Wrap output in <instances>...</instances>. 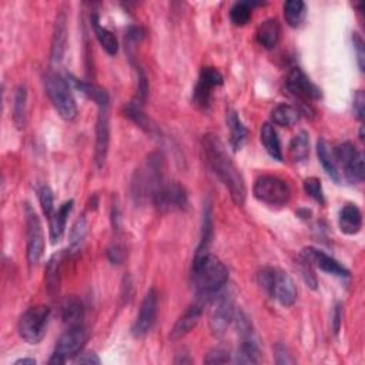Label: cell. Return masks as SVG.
Segmentation results:
<instances>
[{
	"label": "cell",
	"mask_w": 365,
	"mask_h": 365,
	"mask_svg": "<svg viewBox=\"0 0 365 365\" xmlns=\"http://www.w3.org/2000/svg\"><path fill=\"white\" fill-rule=\"evenodd\" d=\"M87 329L81 325L69 327L56 343L49 364H65L68 359L77 357L87 343Z\"/></svg>",
	"instance_id": "9c48e42d"
},
{
	"label": "cell",
	"mask_w": 365,
	"mask_h": 365,
	"mask_svg": "<svg viewBox=\"0 0 365 365\" xmlns=\"http://www.w3.org/2000/svg\"><path fill=\"white\" fill-rule=\"evenodd\" d=\"M50 314V309L43 304L27 309L17 323L20 339L29 344H39L47 332Z\"/></svg>",
	"instance_id": "8992f818"
},
{
	"label": "cell",
	"mask_w": 365,
	"mask_h": 365,
	"mask_svg": "<svg viewBox=\"0 0 365 365\" xmlns=\"http://www.w3.org/2000/svg\"><path fill=\"white\" fill-rule=\"evenodd\" d=\"M234 314L235 307L231 293L222 290L215 297V304H212V310L210 316V329L212 336L217 339L223 337L234 320Z\"/></svg>",
	"instance_id": "7c38bea8"
},
{
	"label": "cell",
	"mask_w": 365,
	"mask_h": 365,
	"mask_svg": "<svg viewBox=\"0 0 365 365\" xmlns=\"http://www.w3.org/2000/svg\"><path fill=\"white\" fill-rule=\"evenodd\" d=\"M73 205H75L73 200L65 201L62 205L57 208V211L53 212V216L49 219V222H50V240H52L53 244L59 242L65 235L66 223H68V219H69L70 212L73 210Z\"/></svg>",
	"instance_id": "603a6c76"
},
{
	"label": "cell",
	"mask_w": 365,
	"mask_h": 365,
	"mask_svg": "<svg viewBox=\"0 0 365 365\" xmlns=\"http://www.w3.org/2000/svg\"><path fill=\"white\" fill-rule=\"evenodd\" d=\"M90 22H91V27H93V32H95L100 46L104 49V52L109 56H116L117 52H118V42H117L116 36L110 32V30H107L104 26L100 24V19H99L98 13L91 15Z\"/></svg>",
	"instance_id": "f546056e"
},
{
	"label": "cell",
	"mask_w": 365,
	"mask_h": 365,
	"mask_svg": "<svg viewBox=\"0 0 365 365\" xmlns=\"http://www.w3.org/2000/svg\"><path fill=\"white\" fill-rule=\"evenodd\" d=\"M287 90L290 91V95H293L295 99H298L301 102L302 106L309 107L310 110H313L310 107L311 102L320 100L323 93H321V88L314 84L310 77L304 73L300 68H294L286 81Z\"/></svg>",
	"instance_id": "5bb4252c"
},
{
	"label": "cell",
	"mask_w": 365,
	"mask_h": 365,
	"mask_svg": "<svg viewBox=\"0 0 365 365\" xmlns=\"http://www.w3.org/2000/svg\"><path fill=\"white\" fill-rule=\"evenodd\" d=\"M110 147V114L109 107H99L96 120V144H95V163L99 170L106 164Z\"/></svg>",
	"instance_id": "ac0fdd59"
},
{
	"label": "cell",
	"mask_w": 365,
	"mask_h": 365,
	"mask_svg": "<svg viewBox=\"0 0 365 365\" xmlns=\"http://www.w3.org/2000/svg\"><path fill=\"white\" fill-rule=\"evenodd\" d=\"M201 316H203V302L199 301L193 304L192 307H189L186 313L177 320V323L174 324L171 329L170 339L173 341H177V340H181L182 337H186L193 328L197 327Z\"/></svg>",
	"instance_id": "44dd1931"
},
{
	"label": "cell",
	"mask_w": 365,
	"mask_h": 365,
	"mask_svg": "<svg viewBox=\"0 0 365 365\" xmlns=\"http://www.w3.org/2000/svg\"><path fill=\"white\" fill-rule=\"evenodd\" d=\"M45 90L49 96L53 107L63 120L72 121L77 116V104L73 98L70 81H68L63 76L54 72H47L43 76Z\"/></svg>",
	"instance_id": "5b68a950"
},
{
	"label": "cell",
	"mask_w": 365,
	"mask_h": 365,
	"mask_svg": "<svg viewBox=\"0 0 365 365\" xmlns=\"http://www.w3.org/2000/svg\"><path fill=\"white\" fill-rule=\"evenodd\" d=\"M151 201L160 212L182 211L189 205V196L178 181H164Z\"/></svg>",
	"instance_id": "4fadbf2b"
},
{
	"label": "cell",
	"mask_w": 365,
	"mask_h": 365,
	"mask_svg": "<svg viewBox=\"0 0 365 365\" xmlns=\"http://www.w3.org/2000/svg\"><path fill=\"white\" fill-rule=\"evenodd\" d=\"M68 79L80 91L81 95H84L91 102H95L98 107H109L110 98H109V93L103 87H100L95 83H88V81L76 79L73 76H69Z\"/></svg>",
	"instance_id": "d4e9b609"
},
{
	"label": "cell",
	"mask_w": 365,
	"mask_h": 365,
	"mask_svg": "<svg viewBox=\"0 0 365 365\" xmlns=\"http://www.w3.org/2000/svg\"><path fill=\"white\" fill-rule=\"evenodd\" d=\"M226 120H227V127L230 130L231 147L237 151V150H240L242 147V144H244V141L247 139V134H249L247 127L242 125V121L238 117L237 111L233 110V109L227 110Z\"/></svg>",
	"instance_id": "f1b7e54d"
},
{
	"label": "cell",
	"mask_w": 365,
	"mask_h": 365,
	"mask_svg": "<svg viewBox=\"0 0 365 365\" xmlns=\"http://www.w3.org/2000/svg\"><path fill=\"white\" fill-rule=\"evenodd\" d=\"M230 361V354L223 348H215L204 357L205 364H226Z\"/></svg>",
	"instance_id": "b9f144b4"
},
{
	"label": "cell",
	"mask_w": 365,
	"mask_h": 365,
	"mask_svg": "<svg viewBox=\"0 0 365 365\" xmlns=\"http://www.w3.org/2000/svg\"><path fill=\"white\" fill-rule=\"evenodd\" d=\"M258 286L274 300H277L283 307H291L297 301L298 290L290 274L274 268L264 267L257 276Z\"/></svg>",
	"instance_id": "277c9868"
},
{
	"label": "cell",
	"mask_w": 365,
	"mask_h": 365,
	"mask_svg": "<svg viewBox=\"0 0 365 365\" xmlns=\"http://www.w3.org/2000/svg\"><path fill=\"white\" fill-rule=\"evenodd\" d=\"M233 321L235 323L240 343L234 361L237 364H257L260 359V348L250 318L244 311L235 310Z\"/></svg>",
	"instance_id": "52a82bcc"
},
{
	"label": "cell",
	"mask_w": 365,
	"mask_h": 365,
	"mask_svg": "<svg viewBox=\"0 0 365 365\" xmlns=\"http://www.w3.org/2000/svg\"><path fill=\"white\" fill-rule=\"evenodd\" d=\"M223 83L224 77L216 68H203L199 80L193 88V104L197 109L207 111L211 104L212 90L220 87Z\"/></svg>",
	"instance_id": "9a60e30c"
},
{
	"label": "cell",
	"mask_w": 365,
	"mask_h": 365,
	"mask_svg": "<svg viewBox=\"0 0 365 365\" xmlns=\"http://www.w3.org/2000/svg\"><path fill=\"white\" fill-rule=\"evenodd\" d=\"M87 233H88L87 219H86L84 216H80V217L75 222V224H73V227H72V230H70V235H69V240H70V251L75 253V251H77V250L81 247V244H83V241H84Z\"/></svg>",
	"instance_id": "8d00e7d4"
},
{
	"label": "cell",
	"mask_w": 365,
	"mask_h": 365,
	"mask_svg": "<svg viewBox=\"0 0 365 365\" xmlns=\"http://www.w3.org/2000/svg\"><path fill=\"white\" fill-rule=\"evenodd\" d=\"M302 187H304V192H306V194L309 197H311L314 201H317L321 205L325 204L324 190H323V185H321L320 178H317V177L306 178L302 182Z\"/></svg>",
	"instance_id": "f35d334b"
},
{
	"label": "cell",
	"mask_w": 365,
	"mask_h": 365,
	"mask_svg": "<svg viewBox=\"0 0 365 365\" xmlns=\"http://www.w3.org/2000/svg\"><path fill=\"white\" fill-rule=\"evenodd\" d=\"M253 193L258 201L272 207H283L291 199V190L287 182L277 176L270 174L260 176L256 180Z\"/></svg>",
	"instance_id": "ba28073f"
},
{
	"label": "cell",
	"mask_w": 365,
	"mask_h": 365,
	"mask_svg": "<svg viewBox=\"0 0 365 365\" xmlns=\"http://www.w3.org/2000/svg\"><path fill=\"white\" fill-rule=\"evenodd\" d=\"M107 258L111 264H120L125 258V251L123 247L118 246V244H113L109 250H107Z\"/></svg>",
	"instance_id": "7dc6e473"
},
{
	"label": "cell",
	"mask_w": 365,
	"mask_h": 365,
	"mask_svg": "<svg viewBox=\"0 0 365 365\" xmlns=\"http://www.w3.org/2000/svg\"><path fill=\"white\" fill-rule=\"evenodd\" d=\"M157 307H159V295L155 288H150L143 301L139 310V316L136 317L133 325H132V334L136 339H144L148 336L150 331L153 329L157 318Z\"/></svg>",
	"instance_id": "2e32d148"
},
{
	"label": "cell",
	"mask_w": 365,
	"mask_h": 365,
	"mask_svg": "<svg viewBox=\"0 0 365 365\" xmlns=\"http://www.w3.org/2000/svg\"><path fill=\"white\" fill-rule=\"evenodd\" d=\"M60 314H62V320L69 327L81 325L84 318V306L79 297L69 295L62 301L60 306Z\"/></svg>",
	"instance_id": "484cf974"
},
{
	"label": "cell",
	"mask_w": 365,
	"mask_h": 365,
	"mask_svg": "<svg viewBox=\"0 0 365 365\" xmlns=\"http://www.w3.org/2000/svg\"><path fill=\"white\" fill-rule=\"evenodd\" d=\"M164 157L155 151L147 157L146 166L137 170L132 180V194L136 203L151 200L157 190L164 185Z\"/></svg>",
	"instance_id": "3957f363"
},
{
	"label": "cell",
	"mask_w": 365,
	"mask_h": 365,
	"mask_svg": "<svg viewBox=\"0 0 365 365\" xmlns=\"http://www.w3.org/2000/svg\"><path fill=\"white\" fill-rule=\"evenodd\" d=\"M343 307L341 306H337L336 310H334V316H332V328H334V332L339 334L340 332V328H341V318H343Z\"/></svg>",
	"instance_id": "681fc988"
},
{
	"label": "cell",
	"mask_w": 365,
	"mask_h": 365,
	"mask_svg": "<svg viewBox=\"0 0 365 365\" xmlns=\"http://www.w3.org/2000/svg\"><path fill=\"white\" fill-rule=\"evenodd\" d=\"M203 151L205 163L228 190L234 204L244 205L247 197L244 177L227 153L223 141L216 134H205L203 137Z\"/></svg>",
	"instance_id": "6da1fadb"
},
{
	"label": "cell",
	"mask_w": 365,
	"mask_h": 365,
	"mask_svg": "<svg viewBox=\"0 0 365 365\" xmlns=\"http://www.w3.org/2000/svg\"><path fill=\"white\" fill-rule=\"evenodd\" d=\"M22 364L35 365V364H36V359H35V358H20V359L15 361V365H22Z\"/></svg>",
	"instance_id": "f907efd6"
},
{
	"label": "cell",
	"mask_w": 365,
	"mask_h": 365,
	"mask_svg": "<svg viewBox=\"0 0 365 365\" xmlns=\"http://www.w3.org/2000/svg\"><path fill=\"white\" fill-rule=\"evenodd\" d=\"M212 238V208L210 200L205 201L203 208V224H201V240L196 250V254L207 253Z\"/></svg>",
	"instance_id": "e575fe53"
},
{
	"label": "cell",
	"mask_w": 365,
	"mask_h": 365,
	"mask_svg": "<svg viewBox=\"0 0 365 365\" xmlns=\"http://www.w3.org/2000/svg\"><path fill=\"white\" fill-rule=\"evenodd\" d=\"M27 117V88L26 86H19L15 90L13 96V121L17 129H23L26 126Z\"/></svg>",
	"instance_id": "836d02e7"
},
{
	"label": "cell",
	"mask_w": 365,
	"mask_h": 365,
	"mask_svg": "<svg viewBox=\"0 0 365 365\" xmlns=\"http://www.w3.org/2000/svg\"><path fill=\"white\" fill-rule=\"evenodd\" d=\"M317 155L318 160L324 169V171L329 176V178L336 182L341 181V173L337 166L336 159H334V153L331 151L328 143L324 139H320L317 143Z\"/></svg>",
	"instance_id": "4316f807"
},
{
	"label": "cell",
	"mask_w": 365,
	"mask_h": 365,
	"mask_svg": "<svg viewBox=\"0 0 365 365\" xmlns=\"http://www.w3.org/2000/svg\"><path fill=\"white\" fill-rule=\"evenodd\" d=\"M127 43H129V47H133V45H139L146 33H144V30L140 27V26H130L127 29Z\"/></svg>",
	"instance_id": "ee69618b"
},
{
	"label": "cell",
	"mask_w": 365,
	"mask_h": 365,
	"mask_svg": "<svg viewBox=\"0 0 365 365\" xmlns=\"http://www.w3.org/2000/svg\"><path fill=\"white\" fill-rule=\"evenodd\" d=\"M26 237L27 247L26 257L30 267L39 264L45 253V234L42 223L36 215V211L30 204H26Z\"/></svg>",
	"instance_id": "8fae6325"
},
{
	"label": "cell",
	"mask_w": 365,
	"mask_h": 365,
	"mask_svg": "<svg viewBox=\"0 0 365 365\" xmlns=\"http://www.w3.org/2000/svg\"><path fill=\"white\" fill-rule=\"evenodd\" d=\"M364 104H365V96H364V91L362 90H358L355 96H354V104H352V109H354V114L358 120H362L364 118Z\"/></svg>",
	"instance_id": "bcb514c9"
},
{
	"label": "cell",
	"mask_w": 365,
	"mask_h": 365,
	"mask_svg": "<svg viewBox=\"0 0 365 365\" xmlns=\"http://www.w3.org/2000/svg\"><path fill=\"white\" fill-rule=\"evenodd\" d=\"M307 8L306 3L301 0H288L284 3V19L288 26L298 27L301 23L306 20Z\"/></svg>",
	"instance_id": "d590c367"
},
{
	"label": "cell",
	"mask_w": 365,
	"mask_h": 365,
	"mask_svg": "<svg viewBox=\"0 0 365 365\" xmlns=\"http://www.w3.org/2000/svg\"><path fill=\"white\" fill-rule=\"evenodd\" d=\"M66 45H68V15L65 9H60L53 29L52 50H50L52 63L57 65L62 62L66 52Z\"/></svg>",
	"instance_id": "d6986e66"
},
{
	"label": "cell",
	"mask_w": 365,
	"mask_h": 365,
	"mask_svg": "<svg viewBox=\"0 0 365 365\" xmlns=\"http://www.w3.org/2000/svg\"><path fill=\"white\" fill-rule=\"evenodd\" d=\"M352 46H354V50H355V54H357V65L359 68L361 72H364L365 69V43L361 38L359 33H352Z\"/></svg>",
	"instance_id": "60d3db41"
},
{
	"label": "cell",
	"mask_w": 365,
	"mask_h": 365,
	"mask_svg": "<svg viewBox=\"0 0 365 365\" xmlns=\"http://www.w3.org/2000/svg\"><path fill=\"white\" fill-rule=\"evenodd\" d=\"M302 260H306L311 267H316L331 276H336L340 279H348L350 271L336 258H332L327 253L316 249V247H306L302 249L301 256Z\"/></svg>",
	"instance_id": "e0dca14e"
},
{
	"label": "cell",
	"mask_w": 365,
	"mask_h": 365,
	"mask_svg": "<svg viewBox=\"0 0 365 365\" xmlns=\"http://www.w3.org/2000/svg\"><path fill=\"white\" fill-rule=\"evenodd\" d=\"M300 272H301V276H302L304 281H306V284H307L310 288L316 290V288H317V279H316V274L313 272L311 265H310L306 260H302V258H301Z\"/></svg>",
	"instance_id": "7bdbcfd3"
},
{
	"label": "cell",
	"mask_w": 365,
	"mask_h": 365,
	"mask_svg": "<svg viewBox=\"0 0 365 365\" xmlns=\"http://www.w3.org/2000/svg\"><path fill=\"white\" fill-rule=\"evenodd\" d=\"M260 140L271 159L283 162V150L279 134L271 123H264L260 132Z\"/></svg>",
	"instance_id": "83f0119b"
},
{
	"label": "cell",
	"mask_w": 365,
	"mask_h": 365,
	"mask_svg": "<svg viewBox=\"0 0 365 365\" xmlns=\"http://www.w3.org/2000/svg\"><path fill=\"white\" fill-rule=\"evenodd\" d=\"M301 117V111L291 104L280 103L271 111V120L274 125L281 126V127H291L297 125Z\"/></svg>",
	"instance_id": "4dcf8cb0"
},
{
	"label": "cell",
	"mask_w": 365,
	"mask_h": 365,
	"mask_svg": "<svg viewBox=\"0 0 365 365\" xmlns=\"http://www.w3.org/2000/svg\"><path fill=\"white\" fill-rule=\"evenodd\" d=\"M125 113H126V116H127L132 121H134V123H136L141 130H144L147 134H150V136H157V134H159V129L156 127V125L143 113L141 106L137 104L136 102L129 103V104L125 107Z\"/></svg>",
	"instance_id": "d6a6232c"
},
{
	"label": "cell",
	"mask_w": 365,
	"mask_h": 365,
	"mask_svg": "<svg viewBox=\"0 0 365 365\" xmlns=\"http://www.w3.org/2000/svg\"><path fill=\"white\" fill-rule=\"evenodd\" d=\"M309 133L301 130L298 134H295L290 144H288V153L294 163H302L306 162L310 156V139Z\"/></svg>",
	"instance_id": "1f68e13d"
},
{
	"label": "cell",
	"mask_w": 365,
	"mask_h": 365,
	"mask_svg": "<svg viewBox=\"0 0 365 365\" xmlns=\"http://www.w3.org/2000/svg\"><path fill=\"white\" fill-rule=\"evenodd\" d=\"M256 38L258 45L267 50H272L274 47H277L281 39V26L279 20L277 19L264 20L257 29Z\"/></svg>",
	"instance_id": "7402d4cb"
},
{
	"label": "cell",
	"mask_w": 365,
	"mask_h": 365,
	"mask_svg": "<svg viewBox=\"0 0 365 365\" xmlns=\"http://www.w3.org/2000/svg\"><path fill=\"white\" fill-rule=\"evenodd\" d=\"M68 257V251L62 250L53 254L45 270V287L49 295H56L60 290V283H62V265Z\"/></svg>",
	"instance_id": "ffe728a7"
},
{
	"label": "cell",
	"mask_w": 365,
	"mask_h": 365,
	"mask_svg": "<svg viewBox=\"0 0 365 365\" xmlns=\"http://www.w3.org/2000/svg\"><path fill=\"white\" fill-rule=\"evenodd\" d=\"M334 159L344 171L345 178L357 185L364 180V156L350 141H344L334 148Z\"/></svg>",
	"instance_id": "30bf717a"
},
{
	"label": "cell",
	"mask_w": 365,
	"mask_h": 365,
	"mask_svg": "<svg viewBox=\"0 0 365 365\" xmlns=\"http://www.w3.org/2000/svg\"><path fill=\"white\" fill-rule=\"evenodd\" d=\"M76 364H100V358L93 351L80 352L77 358H75Z\"/></svg>",
	"instance_id": "c3c4849f"
},
{
	"label": "cell",
	"mask_w": 365,
	"mask_h": 365,
	"mask_svg": "<svg viewBox=\"0 0 365 365\" xmlns=\"http://www.w3.org/2000/svg\"><path fill=\"white\" fill-rule=\"evenodd\" d=\"M274 352H276V354H274V355H276V362L280 364V365L294 362V358L291 357V354L288 352V348L284 344H277Z\"/></svg>",
	"instance_id": "f6af8a7d"
},
{
	"label": "cell",
	"mask_w": 365,
	"mask_h": 365,
	"mask_svg": "<svg viewBox=\"0 0 365 365\" xmlns=\"http://www.w3.org/2000/svg\"><path fill=\"white\" fill-rule=\"evenodd\" d=\"M254 3L250 2H237L230 9V19L235 26H244L251 19Z\"/></svg>",
	"instance_id": "74e56055"
},
{
	"label": "cell",
	"mask_w": 365,
	"mask_h": 365,
	"mask_svg": "<svg viewBox=\"0 0 365 365\" xmlns=\"http://www.w3.org/2000/svg\"><path fill=\"white\" fill-rule=\"evenodd\" d=\"M339 226L340 230L347 235H354L359 233L362 227V215L357 204L348 203L340 210Z\"/></svg>",
	"instance_id": "cb8c5ba5"
},
{
	"label": "cell",
	"mask_w": 365,
	"mask_h": 365,
	"mask_svg": "<svg viewBox=\"0 0 365 365\" xmlns=\"http://www.w3.org/2000/svg\"><path fill=\"white\" fill-rule=\"evenodd\" d=\"M192 279L194 290L200 300L216 297L228 281L226 264L215 254H196L192 265Z\"/></svg>",
	"instance_id": "7a4b0ae2"
},
{
	"label": "cell",
	"mask_w": 365,
	"mask_h": 365,
	"mask_svg": "<svg viewBox=\"0 0 365 365\" xmlns=\"http://www.w3.org/2000/svg\"><path fill=\"white\" fill-rule=\"evenodd\" d=\"M39 200L40 205L43 210V215L50 219L53 216V210H54V201H53V193L49 186H42L39 189Z\"/></svg>",
	"instance_id": "ab89813d"
}]
</instances>
